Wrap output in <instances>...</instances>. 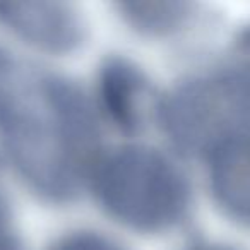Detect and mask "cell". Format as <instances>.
<instances>
[{"label":"cell","instance_id":"6da1fadb","mask_svg":"<svg viewBox=\"0 0 250 250\" xmlns=\"http://www.w3.org/2000/svg\"><path fill=\"white\" fill-rule=\"evenodd\" d=\"M0 146L35 190L70 197L93 163L96 125L89 103L65 79L0 50Z\"/></svg>","mask_w":250,"mask_h":250},{"label":"cell","instance_id":"7a4b0ae2","mask_svg":"<svg viewBox=\"0 0 250 250\" xmlns=\"http://www.w3.org/2000/svg\"><path fill=\"white\" fill-rule=\"evenodd\" d=\"M98 199L113 218L141 231H163L184 219L190 187L168 156L146 146L122 147L98 167Z\"/></svg>","mask_w":250,"mask_h":250},{"label":"cell","instance_id":"3957f363","mask_svg":"<svg viewBox=\"0 0 250 250\" xmlns=\"http://www.w3.org/2000/svg\"><path fill=\"white\" fill-rule=\"evenodd\" d=\"M161 118L185 151L208 156L221 144L250 137V65H236L182 84Z\"/></svg>","mask_w":250,"mask_h":250},{"label":"cell","instance_id":"277c9868","mask_svg":"<svg viewBox=\"0 0 250 250\" xmlns=\"http://www.w3.org/2000/svg\"><path fill=\"white\" fill-rule=\"evenodd\" d=\"M0 19L26 42L50 52H69L83 40L77 12L60 2L0 4Z\"/></svg>","mask_w":250,"mask_h":250},{"label":"cell","instance_id":"5b68a950","mask_svg":"<svg viewBox=\"0 0 250 250\" xmlns=\"http://www.w3.org/2000/svg\"><path fill=\"white\" fill-rule=\"evenodd\" d=\"M206 158L218 204L226 214L250 226V137L228 141Z\"/></svg>","mask_w":250,"mask_h":250},{"label":"cell","instance_id":"8992f818","mask_svg":"<svg viewBox=\"0 0 250 250\" xmlns=\"http://www.w3.org/2000/svg\"><path fill=\"white\" fill-rule=\"evenodd\" d=\"M101 94L111 118L124 129H137L143 122L146 84L134 67L115 62L104 69Z\"/></svg>","mask_w":250,"mask_h":250},{"label":"cell","instance_id":"52a82bcc","mask_svg":"<svg viewBox=\"0 0 250 250\" xmlns=\"http://www.w3.org/2000/svg\"><path fill=\"white\" fill-rule=\"evenodd\" d=\"M124 18L134 28L149 35H165L180 28L190 14V5L182 2H130L120 5Z\"/></svg>","mask_w":250,"mask_h":250},{"label":"cell","instance_id":"ba28073f","mask_svg":"<svg viewBox=\"0 0 250 250\" xmlns=\"http://www.w3.org/2000/svg\"><path fill=\"white\" fill-rule=\"evenodd\" d=\"M53 250H124L120 245L106 240L100 235H91V233H79L69 238L62 240Z\"/></svg>","mask_w":250,"mask_h":250},{"label":"cell","instance_id":"9c48e42d","mask_svg":"<svg viewBox=\"0 0 250 250\" xmlns=\"http://www.w3.org/2000/svg\"><path fill=\"white\" fill-rule=\"evenodd\" d=\"M7 225H9V209L7 204H5L4 197L0 195V240H5V238H11L7 235Z\"/></svg>","mask_w":250,"mask_h":250},{"label":"cell","instance_id":"30bf717a","mask_svg":"<svg viewBox=\"0 0 250 250\" xmlns=\"http://www.w3.org/2000/svg\"><path fill=\"white\" fill-rule=\"evenodd\" d=\"M0 250H18V247L12 242V238H5L0 240Z\"/></svg>","mask_w":250,"mask_h":250},{"label":"cell","instance_id":"8fae6325","mask_svg":"<svg viewBox=\"0 0 250 250\" xmlns=\"http://www.w3.org/2000/svg\"><path fill=\"white\" fill-rule=\"evenodd\" d=\"M194 250H229L226 247H216V245H206V247H199V249H194Z\"/></svg>","mask_w":250,"mask_h":250}]
</instances>
